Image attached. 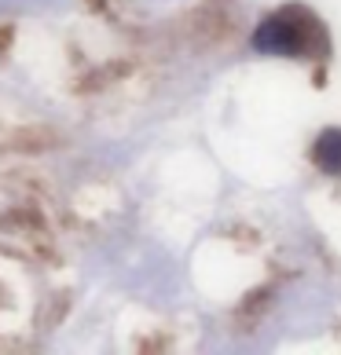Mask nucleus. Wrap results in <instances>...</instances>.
<instances>
[{
    "instance_id": "f257e3e1",
    "label": "nucleus",
    "mask_w": 341,
    "mask_h": 355,
    "mask_svg": "<svg viewBox=\"0 0 341 355\" xmlns=\"http://www.w3.org/2000/svg\"><path fill=\"white\" fill-rule=\"evenodd\" d=\"M253 48L265 55H323L326 30L316 22L312 11H279L253 30Z\"/></svg>"
},
{
    "instance_id": "f03ea898",
    "label": "nucleus",
    "mask_w": 341,
    "mask_h": 355,
    "mask_svg": "<svg viewBox=\"0 0 341 355\" xmlns=\"http://www.w3.org/2000/svg\"><path fill=\"white\" fill-rule=\"evenodd\" d=\"M312 162H316L323 173L341 176V128H326V132L312 143Z\"/></svg>"
}]
</instances>
